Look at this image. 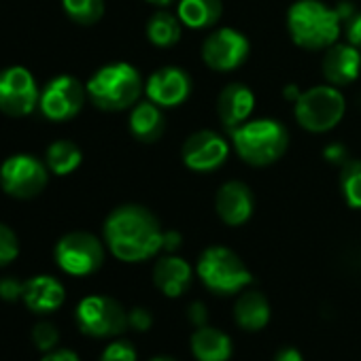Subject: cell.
Segmentation results:
<instances>
[{
	"label": "cell",
	"instance_id": "cell-22",
	"mask_svg": "<svg viewBox=\"0 0 361 361\" xmlns=\"http://www.w3.org/2000/svg\"><path fill=\"white\" fill-rule=\"evenodd\" d=\"M234 319L247 331L264 329L270 321V302L259 291H245L234 304Z\"/></svg>",
	"mask_w": 361,
	"mask_h": 361
},
{
	"label": "cell",
	"instance_id": "cell-13",
	"mask_svg": "<svg viewBox=\"0 0 361 361\" xmlns=\"http://www.w3.org/2000/svg\"><path fill=\"white\" fill-rule=\"evenodd\" d=\"M230 155V142L213 132V130H198L180 147V159L194 172H215L219 170Z\"/></svg>",
	"mask_w": 361,
	"mask_h": 361
},
{
	"label": "cell",
	"instance_id": "cell-35",
	"mask_svg": "<svg viewBox=\"0 0 361 361\" xmlns=\"http://www.w3.org/2000/svg\"><path fill=\"white\" fill-rule=\"evenodd\" d=\"M346 39L353 47L361 49V13H355L346 22Z\"/></svg>",
	"mask_w": 361,
	"mask_h": 361
},
{
	"label": "cell",
	"instance_id": "cell-9",
	"mask_svg": "<svg viewBox=\"0 0 361 361\" xmlns=\"http://www.w3.org/2000/svg\"><path fill=\"white\" fill-rule=\"evenodd\" d=\"M47 164L30 153L11 155L0 166V185L13 198H32L47 185Z\"/></svg>",
	"mask_w": 361,
	"mask_h": 361
},
{
	"label": "cell",
	"instance_id": "cell-33",
	"mask_svg": "<svg viewBox=\"0 0 361 361\" xmlns=\"http://www.w3.org/2000/svg\"><path fill=\"white\" fill-rule=\"evenodd\" d=\"M323 157L329 161V164H336V166H344L348 159H346V147L342 142H329L325 149H323Z\"/></svg>",
	"mask_w": 361,
	"mask_h": 361
},
{
	"label": "cell",
	"instance_id": "cell-3",
	"mask_svg": "<svg viewBox=\"0 0 361 361\" xmlns=\"http://www.w3.org/2000/svg\"><path fill=\"white\" fill-rule=\"evenodd\" d=\"M232 147L249 166H270L279 161L287 147L289 134L287 128L276 119H251L243 126L230 130Z\"/></svg>",
	"mask_w": 361,
	"mask_h": 361
},
{
	"label": "cell",
	"instance_id": "cell-31",
	"mask_svg": "<svg viewBox=\"0 0 361 361\" xmlns=\"http://www.w3.org/2000/svg\"><path fill=\"white\" fill-rule=\"evenodd\" d=\"M24 295V283L18 281V279H0V298H3L5 302H18L22 300Z\"/></svg>",
	"mask_w": 361,
	"mask_h": 361
},
{
	"label": "cell",
	"instance_id": "cell-10",
	"mask_svg": "<svg viewBox=\"0 0 361 361\" xmlns=\"http://www.w3.org/2000/svg\"><path fill=\"white\" fill-rule=\"evenodd\" d=\"M251 43L236 28H219L202 43V60L215 73H232L249 58Z\"/></svg>",
	"mask_w": 361,
	"mask_h": 361
},
{
	"label": "cell",
	"instance_id": "cell-7",
	"mask_svg": "<svg viewBox=\"0 0 361 361\" xmlns=\"http://www.w3.org/2000/svg\"><path fill=\"white\" fill-rule=\"evenodd\" d=\"M77 325L92 338H115L128 327V312L109 295H87L77 306Z\"/></svg>",
	"mask_w": 361,
	"mask_h": 361
},
{
	"label": "cell",
	"instance_id": "cell-34",
	"mask_svg": "<svg viewBox=\"0 0 361 361\" xmlns=\"http://www.w3.org/2000/svg\"><path fill=\"white\" fill-rule=\"evenodd\" d=\"M188 319L196 327L207 325V321H209V308H207V304L204 302H192L190 308H188Z\"/></svg>",
	"mask_w": 361,
	"mask_h": 361
},
{
	"label": "cell",
	"instance_id": "cell-37",
	"mask_svg": "<svg viewBox=\"0 0 361 361\" xmlns=\"http://www.w3.org/2000/svg\"><path fill=\"white\" fill-rule=\"evenodd\" d=\"M180 234L178 232H164V240H161V251L166 253H174L180 247Z\"/></svg>",
	"mask_w": 361,
	"mask_h": 361
},
{
	"label": "cell",
	"instance_id": "cell-14",
	"mask_svg": "<svg viewBox=\"0 0 361 361\" xmlns=\"http://www.w3.org/2000/svg\"><path fill=\"white\" fill-rule=\"evenodd\" d=\"M145 92L157 106L174 109L192 96V77L180 66H164L147 79Z\"/></svg>",
	"mask_w": 361,
	"mask_h": 361
},
{
	"label": "cell",
	"instance_id": "cell-17",
	"mask_svg": "<svg viewBox=\"0 0 361 361\" xmlns=\"http://www.w3.org/2000/svg\"><path fill=\"white\" fill-rule=\"evenodd\" d=\"M255 109V94L245 83H230L219 92L217 115L228 130H234L249 121Z\"/></svg>",
	"mask_w": 361,
	"mask_h": 361
},
{
	"label": "cell",
	"instance_id": "cell-26",
	"mask_svg": "<svg viewBox=\"0 0 361 361\" xmlns=\"http://www.w3.org/2000/svg\"><path fill=\"white\" fill-rule=\"evenodd\" d=\"M340 190L350 209H361V159H348L342 166Z\"/></svg>",
	"mask_w": 361,
	"mask_h": 361
},
{
	"label": "cell",
	"instance_id": "cell-18",
	"mask_svg": "<svg viewBox=\"0 0 361 361\" xmlns=\"http://www.w3.org/2000/svg\"><path fill=\"white\" fill-rule=\"evenodd\" d=\"M192 266L174 253L159 257L153 266V283L168 298H180L192 285Z\"/></svg>",
	"mask_w": 361,
	"mask_h": 361
},
{
	"label": "cell",
	"instance_id": "cell-41",
	"mask_svg": "<svg viewBox=\"0 0 361 361\" xmlns=\"http://www.w3.org/2000/svg\"><path fill=\"white\" fill-rule=\"evenodd\" d=\"M149 361H174V359H170V357H153Z\"/></svg>",
	"mask_w": 361,
	"mask_h": 361
},
{
	"label": "cell",
	"instance_id": "cell-15",
	"mask_svg": "<svg viewBox=\"0 0 361 361\" xmlns=\"http://www.w3.org/2000/svg\"><path fill=\"white\" fill-rule=\"evenodd\" d=\"M215 211L226 226L230 228L245 226L253 217L255 196L251 188L243 183V180H228V183L219 188L215 196Z\"/></svg>",
	"mask_w": 361,
	"mask_h": 361
},
{
	"label": "cell",
	"instance_id": "cell-6",
	"mask_svg": "<svg viewBox=\"0 0 361 361\" xmlns=\"http://www.w3.org/2000/svg\"><path fill=\"white\" fill-rule=\"evenodd\" d=\"M344 111L346 100L336 85H314L302 92L293 106L295 121L312 134H323L336 128L342 121Z\"/></svg>",
	"mask_w": 361,
	"mask_h": 361
},
{
	"label": "cell",
	"instance_id": "cell-39",
	"mask_svg": "<svg viewBox=\"0 0 361 361\" xmlns=\"http://www.w3.org/2000/svg\"><path fill=\"white\" fill-rule=\"evenodd\" d=\"M283 96H285V100H293V104H295V100L302 96V92L298 90V85H287L285 92H283Z\"/></svg>",
	"mask_w": 361,
	"mask_h": 361
},
{
	"label": "cell",
	"instance_id": "cell-21",
	"mask_svg": "<svg viewBox=\"0 0 361 361\" xmlns=\"http://www.w3.org/2000/svg\"><path fill=\"white\" fill-rule=\"evenodd\" d=\"M192 353L198 361H228L232 357V340L217 327L202 325L192 334Z\"/></svg>",
	"mask_w": 361,
	"mask_h": 361
},
{
	"label": "cell",
	"instance_id": "cell-20",
	"mask_svg": "<svg viewBox=\"0 0 361 361\" xmlns=\"http://www.w3.org/2000/svg\"><path fill=\"white\" fill-rule=\"evenodd\" d=\"M166 130V119L161 106L151 100L136 102L130 113V132L140 142H155Z\"/></svg>",
	"mask_w": 361,
	"mask_h": 361
},
{
	"label": "cell",
	"instance_id": "cell-19",
	"mask_svg": "<svg viewBox=\"0 0 361 361\" xmlns=\"http://www.w3.org/2000/svg\"><path fill=\"white\" fill-rule=\"evenodd\" d=\"M64 298H66V291L62 283L49 274H39L24 283L22 300L37 314H47V312L58 310L64 304Z\"/></svg>",
	"mask_w": 361,
	"mask_h": 361
},
{
	"label": "cell",
	"instance_id": "cell-8",
	"mask_svg": "<svg viewBox=\"0 0 361 361\" xmlns=\"http://www.w3.org/2000/svg\"><path fill=\"white\" fill-rule=\"evenodd\" d=\"M104 262L102 243L90 232H71L56 245V264L71 276H87Z\"/></svg>",
	"mask_w": 361,
	"mask_h": 361
},
{
	"label": "cell",
	"instance_id": "cell-30",
	"mask_svg": "<svg viewBox=\"0 0 361 361\" xmlns=\"http://www.w3.org/2000/svg\"><path fill=\"white\" fill-rule=\"evenodd\" d=\"M100 361H136V348L128 340H113L100 355Z\"/></svg>",
	"mask_w": 361,
	"mask_h": 361
},
{
	"label": "cell",
	"instance_id": "cell-27",
	"mask_svg": "<svg viewBox=\"0 0 361 361\" xmlns=\"http://www.w3.org/2000/svg\"><path fill=\"white\" fill-rule=\"evenodd\" d=\"M62 7L66 16L81 26H92L104 16V0H62Z\"/></svg>",
	"mask_w": 361,
	"mask_h": 361
},
{
	"label": "cell",
	"instance_id": "cell-5",
	"mask_svg": "<svg viewBox=\"0 0 361 361\" xmlns=\"http://www.w3.org/2000/svg\"><path fill=\"white\" fill-rule=\"evenodd\" d=\"M196 272L204 287L217 295H234L253 283V274L240 255L219 245L202 251Z\"/></svg>",
	"mask_w": 361,
	"mask_h": 361
},
{
	"label": "cell",
	"instance_id": "cell-29",
	"mask_svg": "<svg viewBox=\"0 0 361 361\" xmlns=\"http://www.w3.org/2000/svg\"><path fill=\"white\" fill-rule=\"evenodd\" d=\"M20 255V243L11 228L0 224V268L11 264Z\"/></svg>",
	"mask_w": 361,
	"mask_h": 361
},
{
	"label": "cell",
	"instance_id": "cell-23",
	"mask_svg": "<svg viewBox=\"0 0 361 361\" xmlns=\"http://www.w3.org/2000/svg\"><path fill=\"white\" fill-rule=\"evenodd\" d=\"M176 16L180 24L192 30L211 28L221 20L224 3L221 0H178Z\"/></svg>",
	"mask_w": 361,
	"mask_h": 361
},
{
	"label": "cell",
	"instance_id": "cell-38",
	"mask_svg": "<svg viewBox=\"0 0 361 361\" xmlns=\"http://www.w3.org/2000/svg\"><path fill=\"white\" fill-rule=\"evenodd\" d=\"M274 361H304V357H302V353H300L298 348L285 346V348H281V350L276 353Z\"/></svg>",
	"mask_w": 361,
	"mask_h": 361
},
{
	"label": "cell",
	"instance_id": "cell-12",
	"mask_svg": "<svg viewBox=\"0 0 361 361\" xmlns=\"http://www.w3.org/2000/svg\"><path fill=\"white\" fill-rule=\"evenodd\" d=\"M85 96H87V87H83L75 77L62 75L45 85V90L41 92L39 106L47 119L68 121L83 109Z\"/></svg>",
	"mask_w": 361,
	"mask_h": 361
},
{
	"label": "cell",
	"instance_id": "cell-28",
	"mask_svg": "<svg viewBox=\"0 0 361 361\" xmlns=\"http://www.w3.org/2000/svg\"><path fill=\"white\" fill-rule=\"evenodd\" d=\"M32 340H35V344H37L39 350L49 353V350H54V348L58 346V342H60V331H58V327H56L54 323L41 321V323H37L35 329H32Z\"/></svg>",
	"mask_w": 361,
	"mask_h": 361
},
{
	"label": "cell",
	"instance_id": "cell-4",
	"mask_svg": "<svg viewBox=\"0 0 361 361\" xmlns=\"http://www.w3.org/2000/svg\"><path fill=\"white\" fill-rule=\"evenodd\" d=\"M90 100L102 111H126L134 106L142 92L140 73L128 62H113L98 68L87 81Z\"/></svg>",
	"mask_w": 361,
	"mask_h": 361
},
{
	"label": "cell",
	"instance_id": "cell-11",
	"mask_svg": "<svg viewBox=\"0 0 361 361\" xmlns=\"http://www.w3.org/2000/svg\"><path fill=\"white\" fill-rule=\"evenodd\" d=\"M41 100L39 85L32 73L24 66L0 71V111L11 117L30 115Z\"/></svg>",
	"mask_w": 361,
	"mask_h": 361
},
{
	"label": "cell",
	"instance_id": "cell-1",
	"mask_svg": "<svg viewBox=\"0 0 361 361\" xmlns=\"http://www.w3.org/2000/svg\"><path fill=\"white\" fill-rule=\"evenodd\" d=\"M104 240L117 259L136 264L161 251L164 230L149 209L140 204H123L106 217Z\"/></svg>",
	"mask_w": 361,
	"mask_h": 361
},
{
	"label": "cell",
	"instance_id": "cell-32",
	"mask_svg": "<svg viewBox=\"0 0 361 361\" xmlns=\"http://www.w3.org/2000/svg\"><path fill=\"white\" fill-rule=\"evenodd\" d=\"M128 325L134 327L136 331H147L153 325V317L147 308H132L128 312Z\"/></svg>",
	"mask_w": 361,
	"mask_h": 361
},
{
	"label": "cell",
	"instance_id": "cell-40",
	"mask_svg": "<svg viewBox=\"0 0 361 361\" xmlns=\"http://www.w3.org/2000/svg\"><path fill=\"white\" fill-rule=\"evenodd\" d=\"M147 3H151V5H155V7H168V5L174 3V0H147Z\"/></svg>",
	"mask_w": 361,
	"mask_h": 361
},
{
	"label": "cell",
	"instance_id": "cell-2",
	"mask_svg": "<svg viewBox=\"0 0 361 361\" xmlns=\"http://www.w3.org/2000/svg\"><path fill=\"white\" fill-rule=\"evenodd\" d=\"M355 16L348 0L327 7L321 0H298L287 11V30L291 41L308 51L327 49L338 43L340 28Z\"/></svg>",
	"mask_w": 361,
	"mask_h": 361
},
{
	"label": "cell",
	"instance_id": "cell-24",
	"mask_svg": "<svg viewBox=\"0 0 361 361\" xmlns=\"http://www.w3.org/2000/svg\"><path fill=\"white\" fill-rule=\"evenodd\" d=\"M180 26L183 24H180L178 16H172L168 11H157L151 16L149 24H147V39L151 45L168 49L180 41V32H183Z\"/></svg>",
	"mask_w": 361,
	"mask_h": 361
},
{
	"label": "cell",
	"instance_id": "cell-36",
	"mask_svg": "<svg viewBox=\"0 0 361 361\" xmlns=\"http://www.w3.org/2000/svg\"><path fill=\"white\" fill-rule=\"evenodd\" d=\"M41 361H81V359L77 357V353H73L68 348H54V350L45 353Z\"/></svg>",
	"mask_w": 361,
	"mask_h": 361
},
{
	"label": "cell",
	"instance_id": "cell-16",
	"mask_svg": "<svg viewBox=\"0 0 361 361\" xmlns=\"http://www.w3.org/2000/svg\"><path fill=\"white\" fill-rule=\"evenodd\" d=\"M321 68L329 85H350L361 73V49L350 43H334L325 49Z\"/></svg>",
	"mask_w": 361,
	"mask_h": 361
},
{
	"label": "cell",
	"instance_id": "cell-25",
	"mask_svg": "<svg viewBox=\"0 0 361 361\" xmlns=\"http://www.w3.org/2000/svg\"><path fill=\"white\" fill-rule=\"evenodd\" d=\"M83 161V153L81 149L71 142V140H56L47 147V153H45V164L47 168L58 174V176H66V174H73Z\"/></svg>",
	"mask_w": 361,
	"mask_h": 361
}]
</instances>
